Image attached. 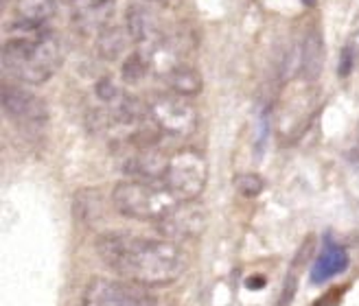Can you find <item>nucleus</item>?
I'll return each instance as SVG.
<instances>
[{"label": "nucleus", "instance_id": "f257e3e1", "mask_svg": "<svg viewBox=\"0 0 359 306\" xmlns=\"http://www.w3.org/2000/svg\"><path fill=\"white\" fill-rule=\"evenodd\" d=\"M99 258L123 280L142 286L169 284L182 276L187 256L177 243L110 232L97 241Z\"/></svg>", "mask_w": 359, "mask_h": 306}, {"label": "nucleus", "instance_id": "f03ea898", "mask_svg": "<svg viewBox=\"0 0 359 306\" xmlns=\"http://www.w3.org/2000/svg\"><path fill=\"white\" fill-rule=\"evenodd\" d=\"M18 35L3 46V68L31 85L48 81L62 66V44L55 33L42 29H27L15 25Z\"/></svg>", "mask_w": 359, "mask_h": 306}, {"label": "nucleus", "instance_id": "7ed1b4c3", "mask_svg": "<svg viewBox=\"0 0 359 306\" xmlns=\"http://www.w3.org/2000/svg\"><path fill=\"white\" fill-rule=\"evenodd\" d=\"M114 208L136 221L160 223L180 204L163 182H121L112 193Z\"/></svg>", "mask_w": 359, "mask_h": 306}, {"label": "nucleus", "instance_id": "20e7f679", "mask_svg": "<svg viewBox=\"0 0 359 306\" xmlns=\"http://www.w3.org/2000/svg\"><path fill=\"white\" fill-rule=\"evenodd\" d=\"M206 182H208V162L200 151L180 149L169 158L163 184L171 190V195L180 204L195 202L206 188Z\"/></svg>", "mask_w": 359, "mask_h": 306}, {"label": "nucleus", "instance_id": "39448f33", "mask_svg": "<svg viewBox=\"0 0 359 306\" xmlns=\"http://www.w3.org/2000/svg\"><path fill=\"white\" fill-rule=\"evenodd\" d=\"M83 306H158V300L147 286L130 280L95 278L83 289Z\"/></svg>", "mask_w": 359, "mask_h": 306}, {"label": "nucleus", "instance_id": "423d86ee", "mask_svg": "<svg viewBox=\"0 0 359 306\" xmlns=\"http://www.w3.org/2000/svg\"><path fill=\"white\" fill-rule=\"evenodd\" d=\"M147 105H149V120L160 130V134L184 138L195 132L197 110L187 97L175 92L156 95Z\"/></svg>", "mask_w": 359, "mask_h": 306}, {"label": "nucleus", "instance_id": "0eeeda50", "mask_svg": "<svg viewBox=\"0 0 359 306\" xmlns=\"http://www.w3.org/2000/svg\"><path fill=\"white\" fill-rule=\"evenodd\" d=\"M3 110L22 127H42L48 118L44 101L20 85H3Z\"/></svg>", "mask_w": 359, "mask_h": 306}, {"label": "nucleus", "instance_id": "6e6552de", "mask_svg": "<svg viewBox=\"0 0 359 306\" xmlns=\"http://www.w3.org/2000/svg\"><path fill=\"white\" fill-rule=\"evenodd\" d=\"M206 225V212L200 204L195 202H182L177 204L167 217L158 223L160 232L165 234L167 241H180V239H193L202 234Z\"/></svg>", "mask_w": 359, "mask_h": 306}, {"label": "nucleus", "instance_id": "1a4fd4ad", "mask_svg": "<svg viewBox=\"0 0 359 306\" xmlns=\"http://www.w3.org/2000/svg\"><path fill=\"white\" fill-rule=\"evenodd\" d=\"M116 9V0H73V25L86 35H99L107 27Z\"/></svg>", "mask_w": 359, "mask_h": 306}, {"label": "nucleus", "instance_id": "9d476101", "mask_svg": "<svg viewBox=\"0 0 359 306\" xmlns=\"http://www.w3.org/2000/svg\"><path fill=\"white\" fill-rule=\"evenodd\" d=\"M169 158L160 151L156 145L154 147H134L130 158L125 160L123 171L132 175L138 182H163L167 173Z\"/></svg>", "mask_w": 359, "mask_h": 306}, {"label": "nucleus", "instance_id": "9b49d317", "mask_svg": "<svg viewBox=\"0 0 359 306\" xmlns=\"http://www.w3.org/2000/svg\"><path fill=\"white\" fill-rule=\"evenodd\" d=\"M125 25H128L130 38L136 44H140L142 48H147V53L154 50L160 42H163V35H160L156 18L145 7L130 5L128 11H125Z\"/></svg>", "mask_w": 359, "mask_h": 306}, {"label": "nucleus", "instance_id": "f8f14e48", "mask_svg": "<svg viewBox=\"0 0 359 306\" xmlns=\"http://www.w3.org/2000/svg\"><path fill=\"white\" fill-rule=\"evenodd\" d=\"M348 265V254H346V249L342 245H337L331 237H327L325 241V249L320 251V256L311 269V280L316 284L320 282H327L331 280L333 276L337 274H342L344 269Z\"/></svg>", "mask_w": 359, "mask_h": 306}, {"label": "nucleus", "instance_id": "ddd939ff", "mask_svg": "<svg viewBox=\"0 0 359 306\" xmlns=\"http://www.w3.org/2000/svg\"><path fill=\"white\" fill-rule=\"evenodd\" d=\"M322 66H325V42H322L320 31L313 29L304 35L302 50H300L302 77L307 81H316L322 73Z\"/></svg>", "mask_w": 359, "mask_h": 306}, {"label": "nucleus", "instance_id": "4468645a", "mask_svg": "<svg viewBox=\"0 0 359 306\" xmlns=\"http://www.w3.org/2000/svg\"><path fill=\"white\" fill-rule=\"evenodd\" d=\"M18 25L27 29H42L55 15V0H18Z\"/></svg>", "mask_w": 359, "mask_h": 306}, {"label": "nucleus", "instance_id": "2eb2a0df", "mask_svg": "<svg viewBox=\"0 0 359 306\" xmlns=\"http://www.w3.org/2000/svg\"><path fill=\"white\" fill-rule=\"evenodd\" d=\"M169 88L173 90L175 95H182V97H195L197 92L202 90V77L200 73L187 64H180L177 68H173L169 75H165Z\"/></svg>", "mask_w": 359, "mask_h": 306}, {"label": "nucleus", "instance_id": "dca6fc26", "mask_svg": "<svg viewBox=\"0 0 359 306\" xmlns=\"http://www.w3.org/2000/svg\"><path fill=\"white\" fill-rule=\"evenodd\" d=\"M130 33L128 29L121 27H107L105 31H101L97 35V50L103 60H116L123 55V50L128 48L130 42Z\"/></svg>", "mask_w": 359, "mask_h": 306}, {"label": "nucleus", "instance_id": "f3484780", "mask_svg": "<svg viewBox=\"0 0 359 306\" xmlns=\"http://www.w3.org/2000/svg\"><path fill=\"white\" fill-rule=\"evenodd\" d=\"M151 70V62L147 57V53L142 50H136L132 55L123 62V68H121V77L125 83H138L142 77Z\"/></svg>", "mask_w": 359, "mask_h": 306}, {"label": "nucleus", "instance_id": "a211bd4d", "mask_svg": "<svg viewBox=\"0 0 359 306\" xmlns=\"http://www.w3.org/2000/svg\"><path fill=\"white\" fill-rule=\"evenodd\" d=\"M235 188L243 197H257L265 188V182H263V177L257 173H241L235 177Z\"/></svg>", "mask_w": 359, "mask_h": 306}, {"label": "nucleus", "instance_id": "6ab92c4d", "mask_svg": "<svg viewBox=\"0 0 359 306\" xmlns=\"http://www.w3.org/2000/svg\"><path fill=\"white\" fill-rule=\"evenodd\" d=\"M359 64V55H357V50H355V46L348 42V44H344V48H342V53H339V64H337V75L339 77H348L353 70H355V66Z\"/></svg>", "mask_w": 359, "mask_h": 306}, {"label": "nucleus", "instance_id": "aec40b11", "mask_svg": "<svg viewBox=\"0 0 359 306\" xmlns=\"http://www.w3.org/2000/svg\"><path fill=\"white\" fill-rule=\"evenodd\" d=\"M95 92H97V97L103 101V103H110V105H114L121 97H123V92L116 88V83L112 81V79H101L97 85H95Z\"/></svg>", "mask_w": 359, "mask_h": 306}, {"label": "nucleus", "instance_id": "412c9836", "mask_svg": "<svg viewBox=\"0 0 359 306\" xmlns=\"http://www.w3.org/2000/svg\"><path fill=\"white\" fill-rule=\"evenodd\" d=\"M296 286H298V272L296 267L290 269V276L285 280V289H283V298H280V306H290L294 295H296Z\"/></svg>", "mask_w": 359, "mask_h": 306}, {"label": "nucleus", "instance_id": "4be33fe9", "mask_svg": "<svg viewBox=\"0 0 359 306\" xmlns=\"http://www.w3.org/2000/svg\"><path fill=\"white\" fill-rule=\"evenodd\" d=\"M353 158L359 160V130H357V145H355V149H353Z\"/></svg>", "mask_w": 359, "mask_h": 306}, {"label": "nucleus", "instance_id": "5701e85b", "mask_svg": "<svg viewBox=\"0 0 359 306\" xmlns=\"http://www.w3.org/2000/svg\"><path fill=\"white\" fill-rule=\"evenodd\" d=\"M318 0H302V5H307V7H316Z\"/></svg>", "mask_w": 359, "mask_h": 306}, {"label": "nucleus", "instance_id": "b1692460", "mask_svg": "<svg viewBox=\"0 0 359 306\" xmlns=\"http://www.w3.org/2000/svg\"><path fill=\"white\" fill-rule=\"evenodd\" d=\"M3 3H5V5H7V3H9V0H3Z\"/></svg>", "mask_w": 359, "mask_h": 306}]
</instances>
